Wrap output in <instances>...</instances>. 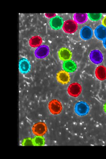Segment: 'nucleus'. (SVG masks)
Returning a JSON list of instances; mask_svg holds the SVG:
<instances>
[{
    "label": "nucleus",
    "instance_id": "nucleus-11",
    "mask_svg": "<svg viewBox=\"0 0 106 159\" xmlns=\"http://www.w3.org/2000/svg\"><path fill=\"white\" fill-rule=\"evenodd\" d=\"M93 32L92 29L88 26L83 27L80 31L81 38L83 39L88 40L92 37Z\"/></svg>",
    "mask_w": 106,
    "mask_h": 159
},
{
    "label": "nucleus",
    "instance_id": "nucleus-21",
    "mask_svg": "<svg viewBox=\"0 0 106 159\" xmlns=\"http://www.w3.org/2000/svg\"><path fill=\"white\" fill-rule=\"evenodd\" d=\"M104 109L105 111L106 112V103L104 105Z\"/></svg>",
    "mask_w": 106,
    "mask_h": 159
},
{
    "label": "nucleus",
    "instance_id": "nucleus-18",
    "mask_svg": "<svg viewBox=\"0 0 106 159\" xmlns=\"http://www.w3.org/2000/svg\"><path fill=\"white\" fill-rule=\"evenodd\" d=\"M87 15L90 19L92 21H99L102 16L101 13H88Z\"/></svg>",
    "mask_w": 106,
    "mask_h": 159
},
{
    "label": "nucleus",
    "instance_id": "nucleus-4",
    "mask_svg": "<svg viewBox=\"0 0 106 159\" xmlns=\"http://www.w3.org/2000/svg\"><path fill=\"white\" fill-rule=\"evenodd\" d=\"M63 30L67 34H72L77 31L78 29L77 23L74 20H68L64 23Z\"/></svg>",
    "mask_w": 106,
    "mask_h": 159
},
{
    "label": "nucleus",
    "instance_id": "nucleus-8",
    "mask_svg": "<svg viewBox=\"0 0 106 159\" xmlns=\"http://www.w3.org/2000/svg\"><path fill=\"white\" fill-rule=\"evenodd\" d=\"M90 59L95 64H99L103 61V55L99 50H94L91 52L90 55Z\"/></svg>",
    "mask_w": 106,
    "mask_h": 159
},
{
    "label": "nucleus",
    "instance_id": "nucleus-15",
    "mask_svg": "<svg viewBox=\"0 0 106 159\" xmlns=\"http://www.w3.org/2000/svg\"><path fill=\"white\" fill-rule=\"evenodd\" d=\"M63 68L65 71L69 72H73L77 69V65L76 63L72 60L65 61L63 64Z\"/></svg>",
    "mask_w": 106,
    "mask_h": 159
},
{
    "label": "nucleus",
    "instance_id": "nucleus-12",
    "mask_svg": "<svg viewBox=\"0 0 106 159\" xmlns=\"http://www.w3.org/2000/svg\"><path fill=\"white\" fill-rule=\"evenodd\" d=\"M95 34L98 39L104 40L106 38V27L103 25L98 26L95 30Z\"/></svg>",
    "mask_w": 106,
    "mask_h": 159
},
{
    "label": "nucleus",
    "instance_id": "nucleus-3",
    "mask_svg": "<svg viewBox=\"0 0 106 159\" xmlns=\"http://www.w3.org/2000/svg\"><path fill=\"white\" fill-rule=\"evenodd\" d=\"M48 108L52 114L57 115L61 112L63 107L61 102L56 99L51 100L49 102Z\"/></svg>",
    "mask_w": 106,
    "mask_h": 159
},
{
    "label": "nucleus",
    "instance_id": "nucleus-6",
    "mask_svg": "<svg viewBox=\"0 0 106 159\" xmlns=\"http://www.w3.org/2000/svg\"><path fill=\"white\" fill-rule=\"evenodd\" d=\"M56 79L58 81L62 84H67L70 81V75L65 70H60L58 72Z\"/></svg>",
    "mask_w": 106,
    "mask_h": 159
},
{
    "label": "nucleus",
    "instance_id": "nucleus-10",
    "mask_svg": "<svg viewBox=\"0 0 106 159\" xmlns=\"http://www.w3.org/2000/svg\"><path fill=\"white\" fill-rule=\"evenodd\" d=\"M58 55L60 60L67 61L71 59L72 53L68 49L62 48L58 52Z\"/></svg>",
    "mask_w": 106,
    "mask_h": 159
},
{
    "label": "nucleus",
    "instance_id": "nucleus-2",
    "mask_svg": "<svg viewBox=\"0 0 106 159\" xmlns=\"http://www.w3.org/2000/svg\"><path fill=\"white\" fill-rule=\"evenodd\" d=\"M32 130L34 135L41 137L46 133L47 128L45 123L39 122L35 124L32 127Z\"/></svg>",
    "mask_w": 106,
    "mask_h": 159
},
{
    "label": "nucleus",
    "instance_id": "nucleus-5",
    "mask_svg": "<svg viewBox=\"0 0 106 159\" xmlns=\"http://www.w3.org/2000/svg\"><path fill=\"white\" fill-rule=\"evenodd\" d=\"M82 90L81 85L79 83H74L70 84L68 87L67 92L70 96L76 98L79 96Z\"/></svg>",
    "mask_w": 106,
    "mask_h": 159
},
{
    "label": "nucleus",
    "instance_id": "nucleus-20",
    "mask_svg": "<svg viewBox=\"0 0 106 159\" xmlns=\"http://www.w3.org/2000/svg\"><path fill=\"white\" fill-rule=\"evenodd\" d=\"M103 46H104L106 49V38L103 40Z\"/></svg>",
    "mask_w": 106,
    "mask_h": 159
},
{
    "label": "nucleus",
    "instance_id": "nucleus-14",
    "mask_svg": "<svg viewBox=\"0 0 106 159\" xmlns=\"http://www.w3.org/2000/svg\"><path fill=\"white\" fill-rule=\"evenodd\" d=\"M95 75L97 79L100 80L106 79V68L103 66H100L96 69Z\"/></svg>",
    "mask_w": 106,
    "mask_h": 159
},
{
    "label": "nucleus",
    "instance_id": "nucleus-13",
    "mask_svg": "<svg viewBox=\"0 0 106 159\" xmlns=\"http://www.w3.org/2000/svg\"><path fill=\"white\" fill-rule=\"evenodd\" d=\"M19 67L20 72L24 74L28 73L31 69V65L29 61L28 60L24 58L20 60Z\"/></svg>",
    "mask_w": 106,
    "mask_h": 159
},
{
    "label": "nucleus",
    "instance_id": "nucleus-19",
    "mask_svg": "<svg viewBox=\"0 0 106 159\" xmlns=\"http://www.w3.org/2000/svg\"><path fill=\"white\" fill-rule=\"evenodd\" d=\"M102 24L103 26L106 27V16L104 17L102 21Z\"/></svg>",
    "mask_w": 106,
    "mask_h": 159
},
{
    "label": "nucleus",
    "instance_id": "nucleus-9",
    "mask_svg": "<svg viewBox=\"0 0 106 159\" xmlns=\"http://www.w3.org/2000/svg\"><path fill=\"white\" fill-rule=\"evenodd\" d=\"M64 21L61 17L55 16L50 20V25L52 28L55 30H59L62 28L64 25Z\"/></svg>",
    "mask_w": 106,
    "mask_h": 159
},
{
    "label": "nucleus",
    "instance_id": "nucleus-7",
    "mask_svg": "<svg viewBox=\"0 0 106 159\" xmlns=\"http://www.w3.org/2000/svg\"><path fill=\"white\" fill-rule=\"evenodd\" d=\"M49 49L46 45H42L38 47L35 52V55L37 58L43 59L49 55Z\"/></svg>",
    "mask_w": 106,
    "mask_h": 159
},
{
    "label": "nucleus",
    "instance_id": "nucleus-1",
    "mask_svg": "<svg viewBox=\"0 0 106 159\" xmlns=\"http://www.w3.org/2000/svg\"><path fill=\"white\" fill-rule=\"evenodd\" d=\"M90 110L89 105L86 102H77L75 107V111L80 116H85L88 114Z\"/></svg>",
    "mask_w": 106,
    "mask_h": 159
},
{
    "label": "nucleus",
    "instance_id": "nucleus-17",
    "mask_svg": "<svg viewBox=\"0 0 106 159\" xmlns=\"http://www.w3.org/2000/svg\"><path fill=\"white\" fill-rule=\"evenodd\" d=\"M42 43V39L39 36L32 37L29 41L30 46L33 48L39 47L40 46Z\"/></svg>",
    "mask_w": 106,
    "mask_h": 159
},
{
    "label": "nucleus",
    "instance_id": "nucleus-16",
    "mask_svg": "<svg viewBox=\"0 0 106 159\" xmlns=\"http://www.w3.org/2000/svg\"><path fill=\"white\" fill-rule=\"evenodd\" d=\"M73 18L77 23L83 24L87 21L88 15L86 13H75Z\"/></svg>",
    "mask_w": 106,
    "mask_h": 159
}]
</instances>
